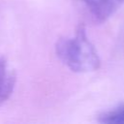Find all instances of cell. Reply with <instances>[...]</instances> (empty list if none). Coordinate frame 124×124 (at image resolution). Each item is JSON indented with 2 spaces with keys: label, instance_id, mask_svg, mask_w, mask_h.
<instances>
[{
  "label": "cell",
  "instance_id": "6da1fadb",
  "mask_svg": "<svg viewBox=\"0 0 124 124\" xmlns=\"http://www.w3.org/2000/svg\"><path fill=\"white\" fill-rule=\"evenodd\" d=\"M55 53L59 60L75 73L94 72L101 65L98 52L88 39L83 24L78 25L75 36L57 40Z\"/></svg>",
  "mask_w": 124,
  "mask_h": 124
},
{
  "label": "cell",
  "instance_id": "7a4b0ae2",
  "mask_svg": "<svg viewBox=\"0 0 124 124\" xmlns=\"http://www.w3.org/2000/svg\"><path fill=\"white\" fill-rule=\"evenodd\" d=\"M83 13L95 23L109 18L124 3V0H77Z\"/></svg>",
  "mask_w": 124,
  "mask_h": 124
},
{
  "label": "cell",
  "instance_id": "3957f363",
  "mask_svg": "<svg viewBox=\"0 0 124 124\" xmlns=\"http://www.w3.org/2000/svg\"><path fill=\"white\" fill-rule=\"evenodd\" d=\"M16 82V72L9 67L5 57H0V106L12 95Z\"/></svg>",
  "mask_w": 124,
  "mask_h": 124
},
{
  "label": "cell",
  "instance_id": "277c9868",
  "mask_svg": "<svg viewBox=\"0 0 124 124\" xmlns=\"http://www.w3.org/2000/svg\"><path fill=\"white\" fill-rule=\"evenodd\" d=\"M98 121L107 124H124V105L102 113Z\"/></svg>",
  "mask_w": 124,
  "mask_h": 124
}]
</instances>
